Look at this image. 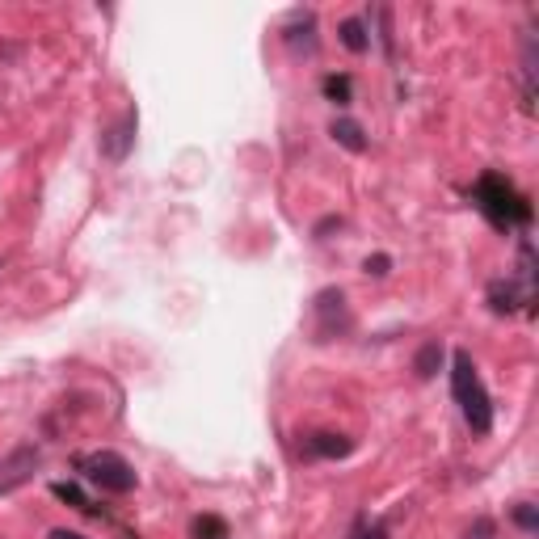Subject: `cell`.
I'll list each match as a JSON object with an SVG mask.
<instances>
[{
	"label": "cell",
	"instance_id": "obj_1",
	"mask_svg": "<svg viewBox=\"0 0 539 539\" xmlns=\"http://www.w3.org/2000/svg\"><path fill=\"white\" fill-rule=\"evenodd\" d=\"M468 198H472V207L485 215V224L497 228V232H531V224H535L531 198L497 169H485L481 177H476Z\"/></svg>",
	"mask_w": 539,
	"mask_h": 539
},
{
	"label": "cell",
	"instance_id": "obj_2",
	"mask_svg": "<svg viewBox=\"0 0 539 539\" xmlns=\"http://www.w3.org/2000/svg\"><path fill=\"white\" fill-rule=\"evenodd\" d=\"M535 245L531 236H518V266L510 278H493L485 287V299H489V312L493 316H535Z\"/></svg>",
	"mask_w": 539,
	"mask_h": 539
},
{
	"label": "cell",
	"instance_id": "obj_3",
	"mask_svg": "<svg viewBox=\"0 0 539 539\" xmlns=\"http://www.w3.org/2000/svg\"><path fill=\"white\" fill-rule=\"evenodd\" d=\"M451 396H455V405H459V413H464V422L476 438L493 434V396H489L485 379H481V371H476L468 350L451 354Z\"/></svg>",
	"mask_w": 539,
	"mask_h": 539
},
{
	"label": "cell",
	"instance_id": "obj_4",
	"mask_svg": "<svg viewBox=\"0 0 539 539\" xmlns=\"http://www.w3.org/2000/svg\"><path fill=\"white\" fill-rule=\"evenodd\" d=\"M72 468L81 472V481H89L93 489H102L110 497H127L135 485H139V476L131 468V459L127 455H118V451H89V455H76L72 459Z\"/></svg>",
	"mask_w": 539,
	"mask_h": 539
},
{
	"label": "cell",
	"instance_id": "obj_5",
	"mask_svg": "<svg viewBox=\"0 0 539 539\" xmlns=\"http://www.w3.org/2000/svg\"><path fill=\"white\" fill-rule=\"evenodd\" d=\"M354 329V312L342 287H325L312 295V337L316 342H337V337H350Z\"/></svg>",
	"mask_w": 539,
	"mask_h": 539
},
{
	"label": "cell",
	"instance_id": "obj_6",
	"mask_svg": "<svg viewBox=\"0 0 539 539\" xmlns=\"http://www.w3.org/2000/svg\"><path fill=\"white\" fill-rule=\"evenodd\" d=\"M38 468H43V451H38L34 443L13 447L5 459H0V497H9V493L22 489L26 481H34Z\"/></svg>",
	"mask_w": 539,
	"mask_h": 539
},
{
	"label": "cell",
	"instance_id": "obj_7",
	"mask_svg": "<svg viewBox=\"0 0 539 539\" xmlns=\"http://www.w3.org/2000/svg\"><path fill=\"white\" fill-rule=\"evenodd\" d=\"M135 131H139V110H135V106H127V110L118 114L114 123L102 131L97 148H102V156H106L110 165H123L127 156H131V148H135Z\"/></svg>",
	"mask_w": 539,
	"mask_h": 539
},
{
	"label": "cell",
	"instance_id": "obj_8",
	"mask_svg": "<svg viewBox=\"0 0 539 539\" xmlns=\"http://www.w3.org/2000/svg\"><path fill=\"white\" fill-rule=\"evenodd\" d=\"M354 451V438L350 434H337V430H312L299 438V459L308 464H321V459H346Z\"/></svg>",
	"mask_w": 539,
	"mask_h": 539
},
{
	"label": "cell",
	"instance_id": "obj_9",
	"mask_svg": "<svg viewBox=\"0 0 539 539\" xmlns=\"http://www.w3.org/2000/svg\"><path fill=\"white\" fill-rule=\"evenodd\" d=\"M283 43L295 55H312L316 51V13L312 9H295L291 22L283 26Z\"/></svg>",
	"mask_w": 539,
	"mask_h": 539
},
{
	"label": "cell",
	"instance_id": "obj_10",
	"mask_svg": "<svg viewBox=\"0 0 539 539\" xmlns=\"http://www.w3.org/2000/svg\"><path fill=\"white\" fill-rule=\"evenodd\" d=\"M51 493L59 497V502H68L72 510H81V514H89V518H106V523H110V510H102V506H93V497L81 489V485H76V481H51Z\"/></svg>",
	"mask_w": 539,
	"mask_h": 539
},
{
	"label": "cell",
	"instance_id": "obj_11",
	"mask_svg": "<svg viewBox=\"0 0 539 539\" xmlns=\"http://www.w3.org/2000/svg\"><path fill=\"white\" fill-rule=\"evenodd\" d=\"M329 135H333L337 148H346V152H354V156L367 152V131H363V123H354V118H333Z\"/></svg>",
	"mask_w": 539,
	"mask_h": 539
},
{
	"label": "cell",
	"instance_id": "obj_12",
	"mask_svg": "<svg viewBox=\"0 0 539 539\" xmlns=\"http://www.w3.org/2000/svg\"><path fill=\"white\" fill-rule=\"evenodd\" d=\"M443 363H447V350H443V342H438V337L422 342V346H417V354H413V371H417V379H434L438 371H443Z\"/></svg>",
	"mask_w": 539,
	"mask_h": 539
},
{
	"label": "cell",
	"instance_id": "obj_13",
	"mask_svg": "<svg viewBox=\"0 0 539 539\" xmlns=\"http://www.w3.org/2000/svg\"><path fill=\"white\" fill-rule=\"evenodd\" d=\"M535 30L523 34V110L535 114V97H539V85H535Z\"/></svg>",
	"mask_w": 539,
	"mask_h": 539
},
{
	"label": "cell",
	"instance_id": "obj_14",
	"mask_svg": "<svg viewBox=\"0 0 539 539\" xmlns=\"http://www.w3.org/2000/svg\"><path fill=\"white\" fill-rule=\"evenodd\" d=\"M321 93H325L329 106L346 110V106L354 102V76H350V72H329L325 81H321Z\"/></svg>",
	"mask_w": 539,
	"mask_h": 539
},
{
	"label": "cell",
	"instance_id": "obj_15",
	"mask_svg": "<svg viewBox=\"0 0 539 539\" xmlns=\"http://www.w3.org/2000/svg\"><path fill=\"white\" fill-rule=\"evenodd\" d=\"M337 43H342L346 51H354V55L371 51V34H367V22H363V17H346V22L337 26Z\"/></svg>",
	"mask_w": 539,
	"mask_h": 539
},
{
	"label": "cell",
	"instance_id": "obj_16",
	"mask_svg": "<svg viewBox=\"0 0 539 539\" xmlns=\"http://www.w3.org/2000/svg\"><path fill=\"white\" fill-rule=\"evenodd\" d=\"M190 539H228V518L219 514H198L190 523Z\"/></svg>",
	"mask_w": 539,
	"mask_h": 539
},
{
	"label": "cell",
	"instance_id": "obj_17",
	"mask_svg": "<svg viewBox=\"0 0 539 539\" xmlns=\"http://www.w3.org/2000/svg\"><path fill=\"white\" fill-rule=\"evenodd\" d=\"M510 523L523 531V535H535L539 531V506L535 502H514L510 506Z\"/></svg>",
	"mask_w": 539,
	"mask_h": 539
},
{
	"label": "cell",
	"instance_id": "obj_18",
	"mask_svg": "<svg viewBox=\"0 0 539 539\" xmlns=\"http://www.w3.org/2000/svg\"><path fill=\"white\" fill-rule=\"evenodd\" d=\"M350 539H392L388 518H367V514H358V523H354V535H350Z\"/></svg>",
	"mask_w": 539,
	"mask_h": 539
},
{
	"label": "cell",
	"instance_id": "obj_19",
	"mask_svg": "<svg viewBox=\"0 0 539 539\" xmlns=\"http://www.w3.org/2000/svg\"><path fill=\"white\" fill-rule=\"evenodd\" d=\"M464 539H497V523H493L489 514H476L472 527L464 531Z\"/></svg>",
	"mask_w": 539,
	"mask_h": 539
},
{
	"label": "cell",
	"instance_id": "obj_20",
	"mask_svg": "<svg viewBox=\"0 0 539 539\" xmlns=\"http://www.w3.org/2000/svg\"><path fill=\"white\" fill-rule=\"evenodd\" d=\"M363 270H367L371 278H388V274H392V257H388V253H371L367 262H363Z\"/></svg>",
	"mask_w": 539,
	"mask_h": 539
},
{
	"label": "cell",
	"instance_id": "obj_21",
	"mask_svg": "<svg viewBox=\"0 0 539 539\" xmlns=\"http://www.w3.org/2000/svg\"><path fill=\"white\" fill-rule=\"evenodd\" d=\"M342 228H346V219H342V215H325V219H316L312 236H316V241H329V232H342Z\"/></svg>",
	"mask_w": 539,
	"mask_h": 539
},
{
	"label": "cell",
	"instance_id": "obj_22",
	"mask_svg": "<svg viewBox=\"0 0 539 539\" xmlns=\"http://www.w3.org/2000/svg\"><path fill=\"white\" fill-rule=\"evenodd\" d=\"M47 539H89V535H81V531H68V527H55Z\"/></svg>",
	"mask_w": 539,
	"mask_h": 539
},
{
	"label": "cell",
	"instance_id": "obj_23",
	"mask_svg": "<svg viewBox=\"0 0 539 539\" xmlns=\"http://www.w3.org/2000/svg\"><path fill=\"white\" fill-rule=\"evenodd\" d=\"M123 539H139V535H135V531H123Z\"/></svg>",
	"mask_w": 539,
	"mask_h": 539
}]
</instances>
